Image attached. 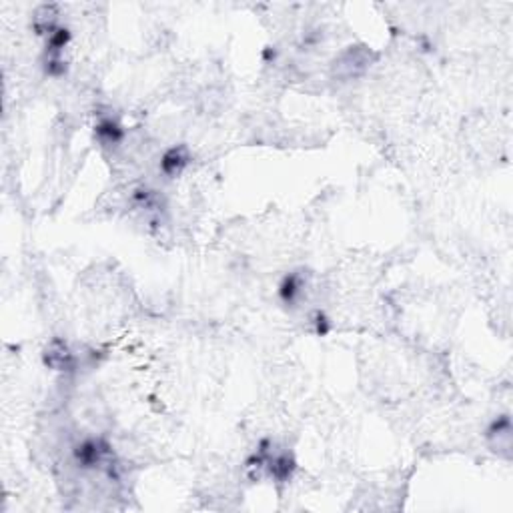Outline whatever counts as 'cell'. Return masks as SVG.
I'll return each mask as SVG.
<instances>
[{"mask_svg": "<svg viewBox=\"0 0 513 513\" xmlns=\"http://www.w3.org/2000/svg\"><path fill=\"white\" fill-rule=\"evenodd\" d=\"M72 453L81 467H99L110 455V447L104 439H84L75 447Z\"/></svg>", "mask_w": 513, "mask_h": 513, "instance_id": "obj_1", "label": "cell"}, {"mask_svg": "<svg viewBox=\"0 0 513 513\" xmlns=\"http://www.w3.org/2000/svg\"><path fill=\"white\" fill-rule=\"evenodd\" d=\"M188 164V153H186V146H173L168 148L161 159V171H163L166 177H177L185 171V166Z\"/></svg>", "mask_w": 513, "mask_h": 513, "instance_id": "obj_2", "label": "cell"}, {"mask_svg": "<svg viewBox=\"0 0 513 513\" xmlns=\"http://www.w3.org/2000/svg\"><path fill=\"white\" fill-rule=\"evenodd\" d=\"M301 289H303L301 275L299 273H289L287 277L281 281V285H279V299L285 305H295L299 295H301Z\"/></svg>", "mask_w": 513, "mask_h": 513, "instance_id": "obj_3", "label": "cell"}, {"mask_svg": "<svg viewBox=\"0 0 513 513\" xmlns=\"http://www.w3.org/2000/svg\"><path fill=\"white\" fill-rule=\"evenodd\" d=\"M95 135L99 137V141L104 144H119L123 141L124 130L121 124L115 119H103L101 123L95 126Z\"/></svg>", "mask_w": 513, "mask_h": 513, "instance_id": "obj_4", "label": "cell"}, {"mask_svg": "<svg viewBox=\"0 0 513 513\" xmlns=\"http://www.w3.org/2000/svg\"><path fill=\"white\" fill-rule=\"evenodd\" d=\"M315 329H317L319 335H327L329 333L331 325H329V319L323 313H317V315H315Z\"/></svg>", "mask_w": 513, "mask_h": 513, "instance_id": "obj_5", "label": "cell"}, {"mask_svg": "<svg viewBox=\"0 0 513 513\" xmlns=\"http://www.w3.org/2000/svg\"><path fill=\"white\" fill-rule=\"evenodd\" d=\"M263 57H265V59H275V50H271V48H267Z\"/></svg>", "mask_w": 513, "mask_h": 513, "instance_id": "obj_6", "label": "cell"}]
</instances>
